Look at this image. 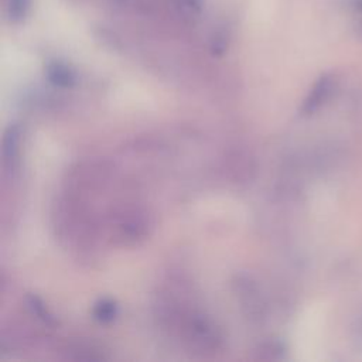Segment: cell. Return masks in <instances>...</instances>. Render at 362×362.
Returning <instances> with one entry per match:
<instances>
[{
    "mask_svg": "<svg viewBox=\"0 0 362 362\" xmlns=\"http://www.w3.org/2000/svg\"><path fill=\"white\" fill-rule=\"evenodd\" d=\"M20 137H21V130L17 124H10L4 132L3 146H1V158H3L4 168L8 171H11L18 161Z\"/></svg>",
    "mask_w": 362,
    "mask_h": 362,
    "instance_id": "3957f363",
    "label": "cell"
},
{
    "mask_svg": "<svg viewBox=\"0 0 362 362\" xmlns=\"http://www.w3.org/2000/svg\"><path fill=\"white\" fill-rule=\"evenodd\" d=\"M356 335H358V338L362 341V314L359 315V318H358V322H356Z\"/></svg>",
    "mask_w": 362,
    "mask_h": 362,
    "instance_id": "30bf717a",
    "label": "cell"
},
{
    "mask_svg": "<svg viewBox=\"0 0 362 362\" xmlns=\"http://www.w3.org/2000/svg\"><path fill=\"white\" fill-rule=\"evenodd\" d=\"M338 88V79L334 74H322L311 86L308 95L305 96L300 112L304 116H311L320 110L335 93Z\"/></svg>",
    "mask_w": 362,
    "mask_h": 362,
    "instance_id": "6da1fadb",
    "label": "cell"
},
{
    "mask_svg": "<svg viewBox=\"0 0 362 362\" xmlns=\"http://www.w3.org/2000/svg\"><path fill=\"white\" fill-rule=\"evenodd\" d=\"M175 13L188 21L198 20L205 8V0H170Z\"/></svg>",
    "mask_w": 362,
    "mask_h": 362,
    "instance_id": "277c9868",
    "label": "cell"
},
{
    "mask_svg": "<svg viewBox=\"0 0 362 362\" xmlns=\"http://www.w3.org/2000/svg\"><path fill=\"white\" fill-rule=\"evenodd\" d=\"M348 4L354 11H358L362 14V0H349Z\"/></svg>",
    "mask_w": 362,
    "mask_h": 362,
    "instance_id": "9c48e42d",
    "label": "cell"
},
{
    "mask_svg": "<svg viewBox=\"0 0 362 362\" xmlns=\"http://www.w3.org/2000/svg\"><path fill=\"white\" fill-rule=\"evenodd\" d=\"M359 31H361V34H362V23L359 24Z\"/></svg>",
    "mask_w": 362,
    "mask_h": 362,
    "instance_id": "8fae6325",
    "label": "cell"
},
{
    "mask_svg": "<svg viewBox=\"0 0 362 362\" xmlns=\"http://www.w3.org/2000/svg\"><path fill=\"white\" fill-rule=\"evenodd\" d=\"M4 16L10 24L23 23L31 10V0H3Z\"/></svg>",
    "mask_w": 362,
    "mask_h": 362,
    "instance_id": "5b68a950",
    "label": "cell"
},
{
    "mask_svg": "<svg viewBox=\"0 0 362 362\" xmlns=\"http://www.w3.org/2000/svg\"><path fill=\"white\" fill-rule=\"evenodd\" d=\"M229 41V28L225 24L214 28L212 35L209 38V48L214 55H221L225 52Z\"/></svg>",
    "mask_w": 362,
    "mask_h": 362,
    "instance_id": "52a82bcc",
    "label": "cell"
},
{
    "mask_svg": "<svg viewBox=\"0 0 362 362\" xmlns=\"http://www.w3.org/2000/svg\"><path fill=\"white\" fill-rule=\"evenodd\" d=\"M93 318L99 322H110L113 321L119 314V305L112 298H100L93 304L92 308Z\"/></svg>",
    "mask_w": 362,
    "mask_h": 362,
    "instance_id": "8992f818",
    "label": "cell"
},
{
    "mask_svg": "<svg viewBox=\"0 0 362 362\" xmlns=\"http://www.w3.org/2000/svg\"><path fill=\"white\" fill-rule=\"evenodd\" d=\"M27 305L31 310V313L34 315H37L40 320H42L44 322H47V324L54 322V317L49 314V311L44 305V303L37 296H28L27 297Z\"/></svg>",
    "mask_w": 362,
    "mask_h": 362,
    "instance_id": "ba28073f",
    "label": "cell"
},
{
    "mask_svg": "<svg viewBox=\"0 0 362 362\" xmlns=\"http://www.w3.org/2000/svg\"><path fill=\"white\" fill-rule=\"evenodd\" d=\"M47 79L57 88H72L76 83V72L74 68L61 59L48 61L45 65Z\"/></svg>",
    "mask_w": 362,
    "mask_h": 362,
    "instance_id": "7a4b0ae2",
    "label": "cell"
}]
</instances>
